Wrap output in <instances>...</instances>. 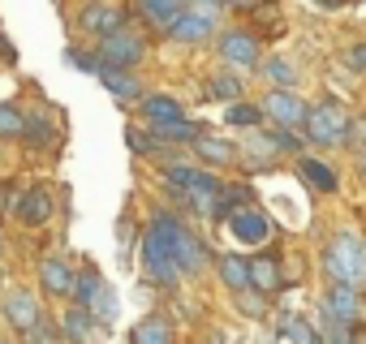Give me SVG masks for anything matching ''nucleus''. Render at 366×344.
I'll list each match as a JSON object with an SVG mask.
<instances>
[{
	"label": "nucleus",
	"mask_w": 366,
	"mask_h": 344,
	"mask_svg": "<svg viewBox=\"0 0 366 344\" xmlns=\"http://www.w3.org/2000/svg\"><path fill=\"white\" fill-rule=\"evenodd\" d=\"M280 335H285L289 344H323V335H319L306 318H297V314H280Z\"/></svg>",
	"instance_id": "bb28decb"
},
{
	"label": "nucleus",
	"mask_w": 366,
	"mask_h": 344,
	"mask_svg": "<svg viewBox=\"0 0 366 344\" xmlns=\"http://www.w3.org/2000/svg\"><path fill=\"white\" fill-rule=\"evenodd\" d=\"M65 61H69L74 69H82V74H95V78L104 74V65H99V52H78V48H69V52H65Z\"/></svg>",
	"instance_id": "2f4dec72"
},
{
	"label": "nucleus",
	"mask_w": 366,
	"mask_h": 344,
	"mask_svg": "<svg viewBox=\"0 0 366 344\" xmlns=\"http://www.w3.org/2000/svg\"><path fill=\"white\" fill-rule=\"evenodd\" d=\"M220 14H224V5H216V0L186 5V14H181V22L168 31V39H172V44H207V39L220 31Z\"/></svg>",
	"instance_id": "39448f33"
},
{
	"label": "nucleus",
	"mask_w": 366,
	"mask_h": 344,
	"mask_svg": "<svg viewBox=\"0 0 366 344\" xmlns=\"http://www.w3.org/2000/svg\"><path fill=\"white\" fill-rule=\"evenodd\" d=\"M297 172L319 190V194H336V186H340V177H336V168L332 163H323V159H310V155H297Z\"/></svg>",
	"instance_id": "f3484780"
},
{
	"label": "nucleus",
	"mask_w": 366,
	"mask_h": 344,
	"mask_svg": "<svg viewBox=\"0 0 366 344\" xmlns=\"http://www.w3.org/2000/svg\"><path fill=\"white\" fill-rule=\"evenodd\" d=\"M0 44H5V39H0Z\"/></svg>",
	"instance_id": "4c0bfd02"
},
{
	"label": "nucleus",
	"mask_w": 366,
	"mask_h": 344,
	"mask_svg": "<svg viewBox=\"0 0 366 344\" xmlns=\"http://www.w3.org/2000/svg\"><path fill=\"white\" fill-rule=\"evenodd\" d=\"M142 275L151 284H159V288H177L181 280H186V275H181V267H177V258H172L168 237L159 228H147L142 233Z\"/></svg>",
	"instance_id": "20e7f679"
},
{
	"label": "nucleus",
	"mask_w": 366,
	"mask_h": 344,
	"mask_svg": "<svg viewBox=\"0 0 366 344\" xmlns=\"http://www.w3.org/2000/svg\"><path fill=\"white\" fill-rule=\"evenodd\" d=\"M14 211H18V220H22V224L39 228V224H48V220H52V194H48L44 186H35V190H26V194H22V203H18Z\"/></svg>",
	"instance_id": "dca6fc26"
},
{
	"label": "nucleus",
	"mask_w": 366,
	"mask_h": 344,
	"mask_svg": "<svg viewBox=\"0 0 366 344\" xmlns=\"http://www.w3.org/2000/svg\"><path fill=\"white\" fill-rule=\"evenodd\" d=\"M99 82L121 99V103H142V86H138V78L134 74H117V69H104L99 74Z\"/></svg>",
	"instance_id": "b1692460"
},
{
	"label": "nucleus",
	"mask_w": 366,
	"mask_h": 344,
	"mask_svg": "<svg viewBox=\"0 0 366 344\" xmlns=\"http://www.w3.org/2000/svg\"><path fill=\"white\" fill-rule=\"evenodd\" d=\"M224 125H237V129H259V125H263V108H254V103H233V108L224 112Z\"/></svg>",
	"instance_id": "c85d7f7f"
},
{
	"label": "nucleus",
	"mask_w": 366,
	"mask_h": 344,
	"mask_svg": "<svg viewBox=\"0 0 366 344\" xmlns=\"http://www.w3.org/2000/svg\"><path fill=\"white\" fill-rule=\"evenodd\" d=\"M263 112L289 133V129H306V116H310V108H306V99H297L293 91H272L267 99H263Z\"/></svg>",
	"instance_id": "6e6552de"
},
{
	"label": "nucleus",
	"mask_w": 366,
	"mask_h": 344,
	"mask_svg": "<svg viewBox=\"0 0 366 344\" xmlns=\"http://www.w3.org/2000/svg\"><path fill=\"white\" fill-rule=\"evenodd\" d=\"M194 155H199V159H207V163H220V168H229V163L237 159V146H233L229 138L199 133V138H194Z\"/></svg>",
	"instance_id": "aec40b11"
},
{
	"label": "nucleus",
	"mask_w": 366,
	"mask_h": 344,
	"mask_svg": "<svg viewBox=\"0 0 366 344\" xmlns=\"http://www.w3.org/2000/svg\"><path fill=\"white\" fill-rule=\"evenodd\" d=\"M345 61H349L353 74H366V44H353V48L345 52Z\"/></svg>",
	"instance_id": "f704fd0d"
},
{
	"label": "nucleus",
	"mask_w": 366,
	"mask_h": 344,
	"mask_svg": "<svg viewBox=\"0 0 366 344\" xmlns=\"http://www.w3.org/2000/svg\"><path fill=\"white\" fill-rule=\"evenodd\" d=\"M306 138H310L315 146H323V151H332V146H349V142H353V121H349L345 103H336V99L315 103L310 116H306Z\"/></svg>",
	"instance_id": "7ed1b4c3"
},
{
	"label": "nucleus",
	"mask_w": 366,
	"mask_h": 344,
	"mask_svg": "<svg viewBox=\"0 0 366 344\" xmlns=\"http://www.w3.org/2000/svg\"><path fill=\"white\" fill-rule=\"evenodd\" d=\"M138 108H142V121L151 129H164V125H181V121H186V112H181V103L172 95H142Z\"/></svg>",
	"instance_id": "f8f14e48"
},
{
	"label": "nucleus",
	"mask_w": 366,
	"mask_h": 344,
	"mask_svg": "<svg viewBox=\"0 0 366 344\" xmlns=\"http://www.w3.org/2000/svg\"><path fill=\"white\" fill-rule=\"evenodd\" d=\"M104 288H108L104 275H99L95 267H82L78 280H74V310H86V314H91V305L104 297Z\"/></svg>",
	"instance_id": "a211bd4d"
},
{
	"label": "nucleus",
	"mask_w": 366,
	"mask_h": 344,
	"mask_svg": "<svg viewBox=\"0 0 366 344\" xmlns=\"http://www.w3.org/2000/svg\"><path fill=\"white\" fill-rule=\"evenodd\" d=\"M26 344H61V335H56V331H48V327L39 323V327L26 335Z\"/></svg>",
	"instance_id": "c9c22d12"
},
{
	"label": "nucleus",
	"mask_w": 366,
	"mask_h": 344,
	"mask_svg": "<svg viewBox=\"0 0 366 344\" xmlns=\"http://www.w3.org/2000/svg\"><path fill=\"white\" fill-rule=\"evenodd\" d=\"M242 314H246V318H259V314H267V305H259V301L246 297V301H242Z\"/></svg>",
	"instance_id": "e433bc0d"
},
{
	"label": "nucleus",
	"mask_w": 366,
	"mask_h": 344,
	"mask_svg": "<svg viewBox=\"0 0 366 344\" xmlns=\"http://www.w3.org/2000/svg\"><path fill=\"white\" fill-rule=\"evenodd\" d=\"M91 318H95L99 327H112V323H117V293H112V288H104V297L91 305Z\"/></svg>",
	"instance_id": "7c9ffc66"
},
{
	"label": "nucleus",
	"mask_w": 366,
	"mask_h": 344,
	"mask_svg": "<svg viewBox=\"0 0 366 344\" xmlns=\"http://www.w3.org/2000/svg\"><path fill=\"white\" fill-rule=\"evenodd\" d=\"M26 142H31V146H52V142H56V125H52L48 116L26 121Z\"/></svg>",
	"instance_id": "c756f323"
},
{
	"label": "nucleus",
	"mask_w": 366,
	"mask_h": 344,
	"mask_svg": "<svg viewBox=\"0 0 366 344\" xmlns=\"http://www.w3.org/2000/svg\"><path fill=\"white\" fill-rule=\"evenodd\" d=\"M323 318L340 323V327H362L366 323V305H362V293H349V288H327L323 297Z\"/></svg>",
	"instance_id": "1a4fd4ad"
},
{
	"label": "nucleus",
	"mask_w": 366,
	"mask_h": 344,
	"mask_svg": "<svg viewBox=\"0 0 366 344\" xmlns=\"http://www.w3.org/2000/svg\"><path fill=\"white\" fill-rule=\"evenodd\" d=\"M125 142H129V151H138V155H151V151H155V138H147V129H138V125L125 129Z\"/></svg>",
	"instance_id": "473e14b6"
},
{
	"label": "nucleus",
	"mask_w": 366,
	"mask_h": 344,
	"mask_svg": "<svg viewBox=\"0 0 366 344\" xmlns=\"http://www.w3.org/2000/svg\"><path fill=\"white\" fill-rule=\"evenodd\" d=\"M323 271L332 280V288H349V293H362L366 288V237L345 228L332 237L327 254H323Z\"/></svg>",
	"instance_id": "f257e3e1"
},
{
	"label": "nucleus",
	"mask_w": 366,
	"mask_h": 344,
	"mask_svg": "<svg viewBox=\"0 0 366 344\" xmlns=\"http://www.w3.org/2000/svg\"><path fill=\"white\" fill-rule=\"evenodd\" d=\"M61 331L74 340V344H99V335H104V327L86 314V310H65V323H61Z\"/></svg>",
	"instance_id": "6ab92c4d"
},
{
	"label": "nucleus",
	"mask_w": 366,
	"mask_h": 344,
	"mask_svg": "<svg viewBox=\"0 0 366 344\" xmlns=\"http://www.w3.org/2000/svg\"><path fill=\"white\" fill-rule=\"evenodd\" d=\"M207 95H212V99H224V103L233 108V103H242L246 86H242V78H237V74H229V69H224V74H216V78L207 82Z\"/></svg>",
	"instance_id": "a878e982"
},
{
	"label": "nucleus",
	"mask_w": 366,
	"mask_h": 344,
	"mask_svg": "<svg viewBox=\"0 0 366 344\" xmlns=\"http://www.w3.org/2000/svg\"><path fill=\"white\" fill-rule=\"evenodd\" d=\"M323 344H357V340H353V331H349V327H340V323H332V318H327V327H323Z\"/></svg>",
	"instance_id": "72a5a7b5"
},
{
	"label": "nucleus",
	"mask_w": 366,
	"mask_h": 344,
	"mask_svg": "<svg viewBox=\"0 0 366 344\" xmlns=\"http://www.w3.org/2000/svg\"><path fill=\"white\" fill-rule=\"evenodd\" d=\"M151 228H159L164 237H168V246H172V258H177V267H181V275H203L207 271V250H203V241L181 224L177 216H168V211H159L155 220H151Z\"/></svg>",
	"instance_id": "f03ea898"
},
{
	"label": "nucleus",
	"mask_w": 366,
	"mask_h": 344,
	"mask_svg": "<svg viewBox=\"0 0 366 344\" xmlns=\"http://www.w3.org/2000/svg\"><path fill=\"white\" fill-rule=\"evenodd\" d=\"M129 344H172V323L164 314H147L134 331H129Z\"/></svg>",
	"instance_id": "412c9836"
},
{
	"label": "nucleus",
	"mask_w": 366,
	"mask_h": 344,
	"mask_svg": "<svg viewBox=\"0 0 366 344\" xmlns=\"http://www.w3.org/2000/svg\"><path fill=\"white\" fill-rule=\"evenodd\" d=\"M259 74H263L276 91H293V86H297V78H302V69H297L293 61H285V56H267Z\"/></svg>",
	"instance_id": "5701e85b"
},
{
	"label": "nucleus",
	"mask_w": 366,
	"mask_h": 344,
	"mask_svg": "<svg viewBox=\"0 0 366 344\" xmlns=\"http://www.w3.org/2000/svg\"><path fill=\"white\" fill-rule=\"evenodd\" d=\"M220 280H224V288L246 293V288H250V263L237 258V254H224V258H220Z\"/></svg>",
	"instance_id": "393cba45"
},
{
	"label": "nucleus",
	"mask_w": 366,
	"mask_h": 344,
	"mask_svg": "<svg viewBox=\"0 0 366 344\" xmlns=\"http://www.w3.org/2000/svg\"><path fill=\"white\" fill-rule=\"evenodd\" d=\"M74 280H78V271H74L65 258L48 254V258L39 263V284H44L48 297H74Z\"/></svg>",
	"instance_id": "9d476101"
},
{
	"label": "nucleus",
	"mask_w": 366,
	"mask_h": 344,
	"mask_svg": "<svg viewBox=\"0 0 366 344\" xmlns=\"http://www.w3.org/2000/svg\"><path fill=\"white\" fill-rule=\"evenodd\" d=\"M142 56H147V44H142V35L129 31V26H121V31H112L108 39H99V65H104V69L129 74L134 65H142Z\"/></svg>",
	"instance_id": "423d86ee"
},
{
	"label": "nucleus",
	"mask_w": 366,
	"mask_h": 344,
	"mask_svg": "<svg viewBox=\"0 0 366 344\" xmlns=\"http://www.w3.org/2000/svg\"><path fill=\"white\" fill-rule=\"evenodd\" d=\"M5 318H9V327H18V331H35L39 323H44V310H39V301L31 297V293H9L5 297Z\"/></svg>",
	"instance_id": "9b49d317"
},
{
	"label": "nucleus",
	"mask_w": 366,
	"mask_h": 344,
	"mask_svg": "<svg viewBox=\"0 0 366 344\" xmlns=\"http://www.w3.org/2000/svg\"><path fill=\"white\" fill-rule=\"evenodd\" d=\"M0 138H26V116L9 99H0Z\"/></svg>",
	"instance_id": "cd10ccee"
},
{
	"label": "nucleus",
	"mask_w": 366,
	"mask_h": 344,
	"mask_svg": "<svg viewBox=\"0 0 366 344\" xmlns=\"http://www.w3.org/2000/svg\"><path fill=\"white\" fill-rule=\"evenodd\" d=\"M229 228H233V237H237L242 246H263V241H272V220H267L263 211H237V216L229 220Z\"/></svg>",
	"instance_id": "ddd939ff"
},
{
	"label": "nucleus",
	"mask_w": 366,
	"mask_h": 344,
	"mask_svg": "<svg viewBox=\"0 0 366 344\" xmlns=\"http://www.w3.org/2000/svg\"><path fill=\"white\" fill-rule=\"evenodd\" d=\"M220 61L229 74H254L263 69V44L250 31H224L220 35Z\"/></svg>",
	"instance_id": "0eeeda50"
},
{
	"label": "nucleus",
	"mask_w": 366,
	"mask_h": 344,
	"mask_svg": "<svg viewBox=\"0 0 366 344\" xmlns=\"http://www.w3.org/2000/svg\"><path fill=\"white\" fill-rule=\"evenodd\" d=\"M121 26H125V14H121L117 5H86V9H82V31H86V35L108 39V35L121 31Z\"/></svg>",
	"instance_id": "2eb2a0df"
},
{
	"label": "nucleus",
	"mask_w": 366,
	"mask_h": 344,
	"mask_svg": "<svg viewBox=\"0 0 366 344\" xmlns=\"http://www.w3.org/2000/svg\"><path fill=\"white\" fill-rule=\"evenodd\" d=\"M250 288H259L263 297L285 288V275H280V263L276 258H250Z\"/></svg>",
	"instance_id": "4be33fe9"
},
{
	"label": "nucleus",
	"mask_w": 366,
	"mask_h": 344,
	"mask_svg": "<svg viewBox=\"0 0 366 344\" xmlns=\"http://www.w3.org/2000/svg\"><path fill=\"white\" fill-rule=\"evenodd\" d=\"M181 14H186V5H177V0H142V5H138V18L151 31H164V35L181 22Z\"/></svg>",
	"instance_id": "4468645a"
}]
</instances>
